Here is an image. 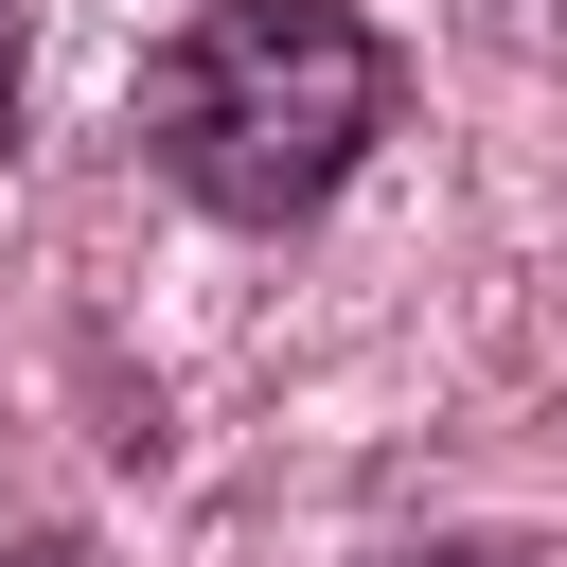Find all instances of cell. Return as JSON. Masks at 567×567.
Wrapping results in <instances>:
<instances>
[{"label":"cell","instance_id":"cell-1","mask_svg":"<svg viewBox=\"0 0 567 567\" xmlns=\"http://www.w3.org/2000/svg\"><path fill=\"white\" fill-rule=\"evenodd\" d=\"M408 53L354 0H195L142 71V142L213 230H301L337 213V177L390 142Z\"/></svg>","mask_w":567,"mask_h":567},{"label":"cell","instance_id":"cell-2","mask_svg":"<svg viewBox=\"0 0 567 567\" xmlns=\"http://www.w3.org/2000/svg\"><path fill=\"white\" fill-rule=\"evenodd\" d=\"M0 124H18V0H0Z\"/></svg>","mask_w":567,"mask_h":567}]
</instances>
